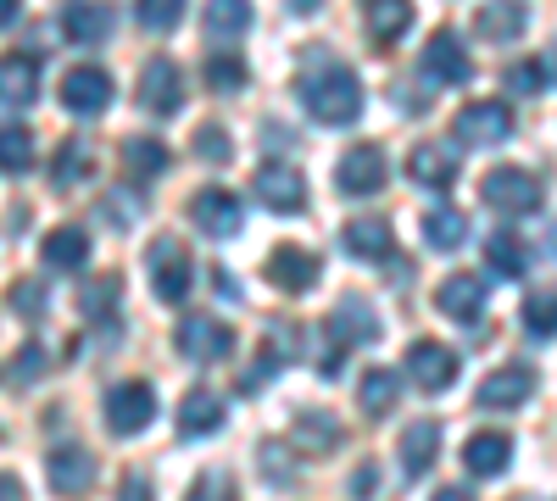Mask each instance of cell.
<instances>
[{
    "instance_id": "obj_17",
    "label": "cell",
    "mask_w": 557,
    "mask_h": 501,
    "mask_svg": "<svg viewBox=\"0 0 557 501\" xmlns=\"http://www.w3.org/2000/svg\"><path fill=\"white\" fill-rule=\"evenodd\" d=\"M45 474H51L57 496H84L89 485H96V458H89L84 446H57L51 463H45Z\"/></svg>"
},
{
    "instance_id": "obj_9",
    "label": "cell",
    "mask_w": 557,
    "mask_h": 501,
    "mask_svg": "<svg viewBox=\"0 0 557 501\" xmlns=\"http://www.w3.org/2000/svg\"><path fill=\"white\" fill-rule=\"evenodd\" d=\"M251 196H257L268 212H301V206H307V178H301L290 162H268V167H257V178H251Z\"/></svg>"
},
{
    "instance_id": "obj_13",
    "label": "cell",
    "mask_w": 557,
    "mask_h": 501,
    "mask_svg": "<svg viewBox=\"0 0 557 501\" xmlns=\"http://www.w3.org/2000/svg\"><path fill=\"white\" fill-rule=\"evenodd\" d=\"M424 73H430L435 84H469V78H474V62H469V51H462V39H457L451 28L430 34V45H424Z\"/></svg>"
},
{
    "instance_id": "obj_50",
    "label": "cell",
    "mask_w": 557,
    "mask_h": 501,
    "mask_svg": "<svg viewBox=\"0 0 557 501\" xmlns=\"http://www.w3.org/2000/svg\"><path fill=\"white\" fill-rule=\"evenodd\" d=\"M435 501H474L469 490H457V485H446V490H435Z\"/></svg>"
},
{
    "instance_id": "obj_32",
    "label": "cell",
    "mask_w": 557,
    "mask_h": 501,
    "mask_svg": "<svg viewBox=\"0 0 557 501\" xmlns=\"http://www.w3.org/2000/svg\"><path fill=\"white\" fill-rule=\"evenodd\" d=\"M117 301H123V279H117V273H101V279H89V285L78 290V312L89 317V324L112 317V312H117Z\"/></svg>"
},
{
    "instance_id": "obj_35",
    "label": "cell",
    "mask_w": 557,
    "mask_h": 501,
    "mask_svg": "<svg viewBox=\"0 0 557 501\" xmlns=\"http://www.w3.org/2000/svg\"><path fill=\"white\" fill-rule=\"evenodd\" d=\"M251 28V0H212L207 7V34L212 39H235Z\"/></svg>"
},
{
    "instance_id": "obj_30",
    "label": "cell",
    "mask_w": 557,
    "mask_h": 501,
    "mask_svg": "<svg viewBox=\"0 0 557 501\" xmlns=\"http://www.w3.org/2000/svg\"><path fill=\"white\" fill-rule=\"evenodd\" d=\"M396 396H401V379H396L391 368H368L362 385H357V401H362L368 418H385L391 406H396Z\"/></svg>"
},
{
    "instance_id": "obj_19",
    "label": "cell",
    "mask_w": 557,
    "mask_h": 501,
    "mask_svg": "<svg viewBox=\"0 0 557 501\" xmlns=\"http://www.w3.org/2000/svg\"><path fill=\"white\" fill-rule=\"evenodd\" d=\"M62 34L73 45H101L112 34V7L107 0H67L62 7Z\"/></svg>"
},
{
    "instance_id": "obj_23",
    "label": "cell",
    "mask_w": 557,
    "mask_h": 501,
    "mask_svg": "<svg viewBox=\"0 0 557 501\" xmlns=\"http://www.w3.org/2000/svg\"><path fill=\"white\" fill-rule=\"evenodd\" d=\"M39 96V62L12 51V57H0V107H34Z\"/></svg>"
},
{
    "instance_id": "obj_31",
    "label": "cell",
    "mask_w": 557,
    "mask_h": 501,
    "mask_svg": "<svg viewBox=\"0 0 557 501\" xmlns=\"http://www.w3.org/2000/svg\"><path fill=\"white\" fill-rule=\"evenodd\" d=\"M485 262H491V273H502V279H519V273L530 267V246H524L519 235L496 229V235L485 240Z\"/></svg>"
},
{
    "instance_id": "obj_2",
    "label": "cell",
    "mask_w": 557,
    "mask_h": 501,
    "mask_svg": "<svg viewBox=\"0 0 557 501\" xmlns=\"http://www.w3.org/2000/svg\"><path fill=\"white\" fill-rule=\"evenodd\" d=\"M146 273H151V290H157V301H168V306H178L184 296H190V285H196V267H190V251H184V240H157L151 251H146Z\"/></svg>"
},
{
    "instance_id": "obj_51",
    "label": "cell",
    "mask_w": 557,
    "mask_h": 501,
    "mask_svg": "<svg viewBox=\"0 0 557 501\" xmlns=\"http://www.w3.org/2000/svg\"><path fill=\"white\" fill-rule=\"evenodd\" d=\"M12 17H17V0H0V28H7Z\"/></svg>"
},
{
    "instance_id": "obj_34",
    "label": "cell",
    "mask_w": 557,
    "mask_h": 501,
    "mask_svg": "<svg viewBox=\"0 0 557 501\" xmlns=\"http://www.w3.org/2000/svg\"><path fill=\"white\" fill-rule=\"evenodd\" d=\"M123 173L139 178V185H146V178H162L168 173V146L162 140H128L123 146Z\"/></svg>"
},
{
    "instance_id": "obj_15",
    "label": "cell",
    "mask_w": 557,
    "mask_h": 501,
    "mask_svg": "<svg viewBox=\"0 0 557 501\" xmlns=\"http://www.w3.org/2000/svg\"><path fill=\"white\" fill-rule=\"evenodd\" d=\"M323 329H330V340L346 351V346H368V340H374V335H380V317L368 312V301H362V296H341Z\"/></svg>"
},
{
    "instance_id": "obj_20",
    "label": "cell",
    "mask_w": 557,
    "mask_h": 501,
    "mask_svg": "<svg viewBox=\"0 0 557 501\" xmlns=\"http://www.w3.org/2000/svg\"><path fill=\"white\" fill-rule=\"evenodd\" d=\"M435 458H441V424L435 418L407 424L401 429V468H407V479H424L435 468Z\"/></svg>"
},
{
    "instance_id": "obj_49",
    "label": "cell",
    "mask_w": 557,
    "mask_h": 501,
    "mask_svg": "<svg viewBox=\"0 0 557 501\" xmlns=\"http://www.w3.org/2000/svg\"><path fill=\"white\" fill-rule=\"evenodd\" d=\"M212 285H218V296H228V301H240V285H235V279H228V273H223V267L212 273Z\"/></svg>"
},
{
    "instance_id": "obj_46",
    "label": "cell",
    "mask_w": 557,
    "mask_h": 501,
    "mask_svg": "<svg viewBox=\"0 0 557 501\" xmlns=\"http://www.w3.org/2000/svg\"><path fill=\"white\" fill-rule=\"evenodd\" d=\"M278 458H285V446H273V440H268V446H262V474H268L273 485H285L290 474H285V463H278Z\"/></svg>"
},
{
    "instance_id": "obj_14",
    "label": "cell",
    "mask_w": 557,
    "mask_h": 501,
    "mask_svg": "<svg viewBox=\"0 0 557 501\" xmlns=\"http://www.w3.org/2000/svg\"><path fill=\"white\" fill-rule=\"evenodd\" d=\"M268 285L273 290H285V296H307L318 285V256L301 251V246H278L268 256Z\"/></svg>"
},
{
    "instance_id": "obj_48",
    "label": "cell",
    "mask_w": 557,
    "mask_h": 501,
    "mask_svg": "<svg viewBox=\"0 0 557 501\" xmlns=\"http://www.w3.org/2000/svg\"><path fill=\"white\" fill-rule=\"evenodd\" d=\"M0 501H28V490H23L17 474H0Z\"/></svg>"
},
{
    "instance_id": "obj_38",
    "label": "cell",
    "mask_w": 557,
    "mask_h": 501,
    "mask_svg": "<svg viewBox=\"0 0 557 501\" xmlns=\"http://www.w3.org/2000/svg\"><path fill=\"white\" fill-rule=\"evenodd\" d=\"M78 178H89V146L84 140H67L57 151V162H51V185L67 190V185H78Z\"/></svg>"
},
{
    "instance_id": "obj_6",
    "label": "cell",
    "mask_w": 557,
    "mask_h": 501,
    "mask_svg": "<svg viewBox=\"0 0 557 501\" xmlns=\"http://www.w3.org/2000/svg\"><path fill=\"white\" fill-rule=\"evenodd\" d=\"M62 107L73 117H101L112 107V73L96 67V62H84V67H67L62 78Z\"/></svg>"
},
{
    "instance_id": "obj_33",
    "label": "cell",
    "mask_w": 557,
    "mask_h": 501,
    "mask_svg": "<svg viewBox=\"0 0 557 501\" xmlns=\"http://www.w3.org/2000/svg\"><path fill=\"white\" fill-rule=\"evenodd\" d=\"M407 28H412V0H374V7H368V34L380 45L401 39Z\"/></svg>"
},
{
    "instance_id": "obj_27",
    "label": "cell",
    "mask_w": 557,
    "mask_h": 501,
    "mask_svg": "<svg viewBox=\"0 0 557 501\" xmlns=\"http://www.w3.org/2000/svg\"><path fill=\"white\" fill-rule=\"evenodd\" d=\"M39 256H45V267H57V273H78L89 262V235L84 229H51L45 246H39Z\"/></svg>"
},
{
    "instance_id": "obj_53",
    "label": "cell",
    "mask_w": 557,
    "mask_h": 501,
    "mask_svg": "<svg viewBox=\"0 0 557 501\" xmlns=\"http://www.w3.org/2000/svg\"><path fill=\"white\" fill-rule=\"evenodd\" d=\"M552 256H557V223H552Z\"/></svg>"
},
{
    "instance_id": "obj_41",
    "label": "cell",
    "mask_w": 557,
    "mask_h": 501,
    "mask_svg": "<svg viewBox=\"0 0 557 501\" xmlns=\"http://www.w3.org/2000/svg\"><path fill=\"white\" fill-rule=\"evenodd\" d=\"M190 146H196V156H207V162H218V167H223L228 156H235V146H228V134H223L218 123H201Z\"/></svg>"
},
{
    "instance_id": "obj_39",
    "label": "cell",
    "mask_w": 557,
    "mask_h": 501,
    "mask_svg": "<svg viewBox=\"0 0 557 501\" xmlns=\"http://www.w3.org/2000/svg\"><path fill=\"white\" fill-rule=\"evenodd\" d=\"M134 12H139V23H146V28L173 34L178 17H184V0H134Z\"/></svg>"
},
{
    "instance_id": "obj_1",
    "label": "cell",
    "mask_w": 557,
    "mask_h": 501,
    "mask_svg": "<svg viewBox=\"0 0 557 501\" xmlns=\"http://www.w3.org/2000/svg\"><path fill=\"white\" fill-rule=\"evenodd\" d=\"M301 107L330 128H351L362 117V78L341 62H318L301 73Z\"/></svg>"
},
{
    "instance_id": "obj_40",
    "label": "cell",
    "mask_w": 557,
    "mask_h": 501,
    "mask_svg": "<svg viewBox=\"0 0 557 501\" xmlns=\"http://www.w3.org/2000/svg\"><path fill=\"white\" fill-rule=\"evenodd\" d=\"M201 73H207V84H212V89H218V96H228V89H240V84H246V78H251V73H246V62H240V57H212V62H207V67H201Z\"/></svg>"
},
{
    "instance_id": "obj_29",
    "label": "cell",
    "mask_w": 557,
    "mask_h": 501,
    "mask_svg": "<svg viewBox=\"0 0 557 501\" xmlns=\"http://www.w3.org/2000/svg\"><path fill=\"white\" fill-rule=\"evenodd\" d=\"M424 240H430L435 251H457L462 240H469V212H457V206L435 201V206L424 212Z\"/></svg>"
},
{
    "instance_id": "obj_26",
    "label": "cell",
    "mask_w": 557,
    "mask_h": 501,
    "mask_svg": "<svg viewBox=\"0 0 557 501\" xmlns=\"http://www.w3.org/2000/svg\"><path fill=\"white\" fill-rule=\"evenodd\" d=\"M462 463H469V474H480V479H496L507 463H513V440L507 435H474L469 446H462Z\"/></svg>"
},
{
    "instance_id": "obj_18",
    "label": "cell",
    "mask_w": 557,
    "mask_h": 501,
    "mask_svg": "<svg viewBox=\"0 0 557 501\" xmlns=\"http://www.w3.org/2000/svg\"><path fill=\"white\" fill-rule=\"evenodd\" d=\"M407 173H412V185H424V190H451L457 173H462V156L451 146H418L407 156Z\"/></svg>"
},
{
    "instance_id": "obj_11",
    "label": "cell",
    "mask_w": 557,
    "mask_h": 501,
    "mask_svg": "<svg viewBox=\"0 0 557 501\" xmlns=\"http://www.w3.org/2000/svg\"><path fill=\"white\" fill-rule=\"evenodd\" d=\"M507 134H513V107L502 101H469L457 112V140L469 146H502Z\"/></svg>"
},
{
    "instance_id": "obj_37",
    "label": "cell",
    "mask_w": 557,
    "mask_h": 501,
    "mask_svg": "<svg viewBox=\"0 0 557 501\" xmlns=\"http://www.w3.org/2000/svg\"><path fill=\"white\" fill-rule=\"evenodd\" d=\"M524 329L535 340H552L557 335V290H530L524 296Z\"/></svg>"
},
{
    "instance_id": "obj_24",
    "label": "cell",
    "mask_w": 557,
    "mask_h": 501,
    "mask_svg": "<svg viewBox=\"0 0 557 501\" xmlns=\"http://www.w3.org/2000/svg\"><path fill=\"white\" fill-rule=\"evenodd\" d=\"M223 429V401L212 390H190L178 401V435L196 440V435H218Z\"/></svg>"
},
{
    "instance_id": "obj_5",
    "label": "cell",
    "mask_w": 557,
    "mask_h": 501,
    "mask_svg": "<svg viewBox=\"0 0 557 501\" xmlns=\"http://www.w3.org/2000/svg\"><path fill=\"white\" fill-rule=\"evenodd\" d=\"M190 223L207 235V240H235L240 235V223H246V206L240 196H228V190H196L190 196Z\"/></svg>"
},
{
    "instance_id": "obj_42",
    "label": "cell",
    "mask_w": 557,
    "mask_h": 501,
    "mask_svg": "<svg viewBox=\"0 0 557 501\" xmlns=\"http://www.w3.org/2000/svg\"><path fill=\"white\" fill-rule=\"evenodd\" d=\"M190 501H240V490H235V479H228L223 468H212V474H201L190 485Z\"/></svg>"
},
{
    "instance_id": "obj_10",
    "label": "cell",
    "mask_w": 557,
    "mask_h": 501,
    "mask_svg": "<svg viewBox=\"0 0 557 501\" xmlns=\"http://www.w3.org/2000/svg\"><path fill=\"white\" fill-rule=\"evenodd\" d=\"M407 374H412L418 390L441 396V390H451V379H457V351L441 346V340H412V346H407Z\"/></svg>"
},
{
    "instance_id": "obj_12",
    "label": "cell",
    "mask_w": 557,
    "mask_h": 501,
    "mask_svg": "<svg viewBox=\"0 0 557 501\" xmlns=\"http://www.w3.org/2000/svg\"><path fill=\"white\" fill-rule=\"evenodd\" d=\"M139 107H146L151 117H173L184 107V78L168 57L146 62V73H139Z\"/></svg>"
},
{
    "instance_id": "obj_52",
    "label": "cell",
    "mask_w": 557,
    "mask_h": 501,
    "mask_svg": "<svg viewBox=\"0 0 557 501\" xmlns=\"http://www.w3.org/2000/svg\"><path fill=\"white\" fill-rule=\"evenodd\" d=\"M323 0H290V12H318Z\"/></svg>"
},
{
    "instance_id": "obj_25",
    "label": "cell",
    "mask_w": 557,
    "mask_h": 501,
    "mask_svg": "<svg viewBox=\"0 0 557 501\" xmlns=\"http://www.w3.org/2000/svg\"><path fill=\"white\" fill-rule=\"evenodd\" d=\"M485 39H496V45H507V39H519L524 28H530V12L519 7V0H485L480 7V23H474Z\"/></svg>"
},
{
    "instance_id": "obj_44",
    "label": "cell",
    "mask_w": 557,
    "mask_h": 501,
    "mask_svg": "<svg viewBox=\"0 0 557 501\" xmlns=\"http://www.w3.org/2000/svg\"><path fill=\"white\" fill-rule=\"evenodd\" d=\"M541 84H546L541 62H513V67H507V89H513V96H535Z\"/></svg>"
},
{
    "instance_id": "obj_21",
    "label": "cell",
    "mask_w": 557,
    "mask_h": 501,
    "mask_svg": "<svg viewBox=\"0 0 557 501\" xmlns=\"http://www.w3.org/2000/svg\"><path fill=\"white\" fill-rule=\"evenodd\" d=\"M485 296H491V285H480L474 273H451V279H441V290H435V306L446 312V317H480L485 312Z\"/></svg>"
},
{
    "instance_id": "obj_7",
    "label": "cell",
    "mask_w": 557,
    "mask_h": 501,
    "mask_svg": "<svg viewBox=\"0 0 557 501\" xmlns=\"http://www.w3.org/2000/svg\"><path fill=\"white\" fill-rule=\"evenodd\" d=\"M385 178H391V162L380 146H351L341 162H335V185L341 196H380L385 190Z\"/></svg>"
},
{
    "instance_id": "obj_3",
    "label": "cell",
    "mask_w": 557,
    "mask_h": 501,
    "mask_svg": "<svg viewBox=\"0 0 557 501\" xmlns=\"http://www.w3.org/2000/svg\"><path fill=\"white\" fill-rule=\"evenodd\" d=\"M101 413H107V429L128 440V435H139V429L157 418V390H151V385H139V379L112 385L107 401H101Z\"/></svg>"
},
{
    "instance_id": "obj_28",
    "label": "cell",
    "mask_w": 557,
    "mask_h": 501,
    "mask_svg": "<svg viewBox=\"0 0 557 501\" xmlns=\"http://www.w3.org/2000/svg\"><path fill=\"white\" fill-rule=\"evenodd\" d=\"M341 446V424L330 413H301L290 429V451H307V458H323V451Z\"/></svg>"
},
{
    "instance_id": "obj_22",
    "label": "cell",
    "mask_w": 557,
    "mask_h": 501,
    "mask_svg": "<svg viewBox=\"0 0 557 501\" xmlns=\"http://www.w3.org/2000/svg\"><path fill=\"white\" fill-rule=\"evenodd\" d=\"M341 246L357 262H385L391 256V223L385 217H351L341 229Z\"/></svg>"
},
{
    "instance_id": "obj_36",
    "label": "cell",
    "mask_w": 557,
    "mask_h": 501,
    "mask_svg": "<svg viewBox=\"0 0 557 501\" xmlns=\"http://www.w3.org/2000/svg\"><path fill=\"white\" fill-rule=\"evenodd\" d=\"M34 167V134L23 123L0 128V173H28Z\"/></svg>"
},
{
    "instance_id": "obj_45",
    "label": "cell",
    "mask_w": 557,
    "mask_h": 501,
    "mask_svg": "<svg viewBox=\"0 0 557 501\" xmlns=\"http://www.w3.org/2000/svg\"><path fill=\"white\" fill-rule=\"evenodd\" d=\"M34 379H45V351L39 346H23L12 356V385H34Z\"/></svg>"
},
{
    "instance_id": "obj_16",
    "label": "cell",
    "mask_w": 557,
    "mask_h": 501,
    "mask_svg": "<svg viewBox=\"0 0 557 501\" xmlns=\"http://www.w3.org/2000/svg\"><path fill=\"white\" fill-rule=\"evenodd\" d=\"M535 396V374L524 368V362H513V368H496V374H485L480 379V406L485 413H496V406H524Z\"/></svg>"
},
{
    "instance_id": "obj_43",
    "label": "cell",
    "mask_w": 557,
    "mask_h": 501,
    "mask_svg": "<svg viewBox=\"0 0 557 501\" xmlns=\"http://www.w3.org/2000/svg\"><path fill=\"white\" fill-rule=\"evenodd\" d=\"M45 306H51V296H45L39 279H17V285H12V312H23V317H45Z\"/></svg>"
},
{
    "instance_id": "obj_8",
    "label": "cell",
    "mask_w": 557,
    "mask_h": 501,
    "mask_svg": "<svg viewBox=\"0 0 557 501\" xmlns=\"http://www.w3.org/2000/svg\"><path fill=\"white\" fill-rule=\"evenodd\" d=\"M173 346L190 362H223L228 351H235V329L218 324V317H184V324L173 329Z\"/></svg>"
},
{
    "instance_id": "obj_47",
    "label": "cell",
    "mask_w": 557,
    "mask_h": 501,
    "mask_svg": "<svg viewBox=\"0 0 557 501\" xmlns=\"http://www.w3.org/2000/svg\"><path fill=\"white\" fill-rule=\"evenodd\" d=\"M123 501H151V479L146 474H128L123 479Z\"/></svg>"
},
{
    "instance_id": "obj_4",
    "label": "cell",
    "mask_w": 557,
    "mask_h": 501,
    "mask_svg": "<svg viewBox=\"0 0 557 501\" xmlns=\"http://www.w3.org/2000/svg\"><path fill=\"white\" fill-rule=\"evenodd\" d=\"M480 190H485V201H491L496 212H507V217L541 212V185H535V173H524V167H491Z\"/></svg>"
}]
</instances>
